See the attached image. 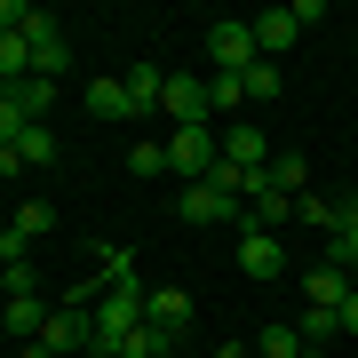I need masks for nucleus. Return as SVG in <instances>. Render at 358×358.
Returning <instances> with one entry per match:
<instances>
[{
	"mask_svg": "<svg viewBox=\"0 0 358 358\" xmlns=\"http://www.w3.org/2000/svg\"><path fill=\"white\" fill-rule=\"evenodd\" d=\"M96 319V358H120V343L143 327V279L136 287H103V303L88 310Z\"/></svg>",
	"mask_w": 358,
	"mask_h": 358,
	"instance_id": "1",
	"label": "nucleus"
},
{
	"mask_svg": "<svg viewBox=\"0 0 358 358\" xmlns=\"http://www.w3.org/2000/svg\"><path fill=\"white\" fill-rule=\"evenodd\" d=\"M215 159H223V143L207 136V128H176V136H167V167H176L183 183H207Z\"/></svg>",
	"mask_w": 358,
	"mask_h": 358,
	"instance_id": "2",
	"label": "nucleus"
},
{
	"mask_svg": "<svg viewBox=\"0 0 358 358\" xmlns=\"http://www.w3.org/2000/svg\"><path fill=\"white\" fill-rule=\"evenodd\" d=\"M24 40H32V72H40V80H64L72 40L56 32V16H40V8H32V16H24Z\"/></svg>",
	"mask_w": 358,
	"mask_h": 358,
	"instance_id": "3",
	"label": "nucleus"
},
{
	"mask_svg": "<svg viewBox=\"0 0 358 358\" xmlns=\"http://www.w3.org/2000/svg\"><path fill=\"white\" fill-rule=\"evenodd\" d=\"M96 303H64V310H48V327H40V343H48L56 358L64 350H96V319H88Z\"/></svg>",
	"mask_w": 358,
	"mask_h": 358,
	"instance_id": "4",
	"label": "nucleus"
},
{
	"mask_svg": "<svg viewBox=\"0 0 358 358\" xmlns=\"http://www.w3.org/2000/svg\"><path fill=\"white\" fill-rule=\"evenodd\" d=\"M143 327H159L167 343H183L192 334V294L183 287H143Z\"/></svg>",
	"mask_w": 358,
	"mask_h": 358,
	"instance_id": "5",
	"label": "nucleus"
},
{
	"mask_svg": "<svg viewBox=\"0 0 358 358\" xmlns=\"http://www.w3.org/2000/svg\"><path fill=\"white\" fill-rule=\"evenodd\" d=\"M176 128H207L215 120V103H207V80H192V72H167V103H159Z\"/></svg>",
	"mask_w": 358,
	"mask_h": 358,
	"instance_id": "6",
	"label": "nucleus"
},
{
	"mask_svg": "<svg viewBox=\"0 0 358 358\" xmlns=\"http://www.w3.org/2000/svg\"><path fill=\"white\" fill-rule=\"evenodd\" d=\"M207 56H215V72H247V64H263L255 24H207Z\"/></svg>",
	"mask_w": 358,
	"mask_h": 358,
	"instance_id": "7",
	"label": "nucleus"
},
{
	"mask_svg": "<svg viewBox=\"0 0 358 358\" xmlns=\"http://www.w3.org/2000/svg\"><path fill=\"white\" fill-rule=\"evenodd\" d=\"M294 279H303V303L310 310H343L350 303V271L343 263H310V271H294Z\"/></svg>",
	"mask_w": 358,
	"mask_h": 358,
	"instance_id": "8",
	"label": "nucleus"
},
{
	"mask_svg": "<svg viewBox=\"0 0 358 358\" xmlns=\"http://www.w3.org/2000/svg\"><path fill=\"white\" fill-rule=\"evenodd\" d=\"M215 143H223V159H231V167H247V176H255V167L271 159V136L255 128V120H231V128H223Z\"/></svg>",
	"mask_w": 358,
	"mask_h": 358,
	"instance_id": "9",
	"label": "nucleus"
},
{
	"mask_svg": "<svg viewBox=\"0 0 358 358\" xmlns=\"http://www.w3.org/2000/svg\"><path fill=\"white\" fill-rule=\"evenodd\" d=\"M239 271L247 279H287V247L271 239V231H247L239 239Z\"/></svg>",
	"mask_w": 358,
	"mask_h": 358,
	"instance_id": "10",
	"label": "nucleus"
},
{
	"mask_svg": "<svg viewBox=\"0 0 358 358\" xmlns=\"http://www.w3.org/2000/svg\"><path fill=\"white\" fill-rule=\"evenodd\" d=\"M176 215H183V223H223V215H239V199H223L215 183H183Z\"/></svg>",
	"mask_w": 358,
	"mask_h": 358,
	"instance_id": "11",
	"label": "nucleus"
},
{
	"mask_svg": "<svg viewBox=\"0 0 358 358\" xmlns=\"http://www.w3.org/2000/svg\"><path fill=\"white\" fill-rule=\"evenodd\" d=\"M247 24H255V48L271 56V64H279V56L294 48V32H303V24H294V8H263V16H247Z\"/></svg>",
	"mask_w": 358,
	"mask_h": 358,
	"instance_id": "12",
	"label": "nucleus"
},
{
	"mask_svg": "<svg viewBox=\"0 0 358 358\" xmlns=\"http://www.w3.org/2000/svg\"><path fill=\"white\" fill-rule=\"evenodd\" d=\"M120 88H128V120H143V112H159V103H167V72H159V64H136Z\"/></svg>",
	"mask_w": 358,
	"mask_h": 358,
	"instance_id": "13",
	"label": "nucleus"
},
{
	"mask_svg": "<svg viewBox=\"0 0 358 358\" xmlns=\"http://www.w3.org/2000/svg\"><path fill=\"white\" fill-rule=\"evenodd\" d=\"M263 183H271V192H287V199H303V192H310L303 152H271V159H263Z\"/></svg>",
	"mask_w": 358,
	"mask_h": 358,
	"instance_id": "14",
	"label": "nucleus"
},
{
	"mask_svg": "<svg viewBox=\"0 0 358 358\" xmlns=\"http://www.w3.org/2000/svg\"><path fill=\"white\" fill-rule=\"evenodd\" d=\"M0 96H8L24 120H48V103H56V80H40V72H32V80H16V88H0Z\"/></svg>",
	"mask_w": 358,
	"mask_h": 358,
	"instance_id": "15",
	"label": "nucleus"
},
{
	"mask_svg": "<svg viewBox=\"0 0 358 358\" xmlns=\"http://www.w3.org/2000/svg\"><path fill=\"white\" fill-rule=\"evenodd\" d=\"M16 159H24V167H56V159H64V152H56V136H48V120H32V128L16 136Z\"/></svg>",
	"mask_w": 358,
	"mask_h": 358,
	"instance_id": "16",
	"label": "nucleus"
},
{
	"mask_svg": "<svg viewBox=\"0 0 358 358\" xmlns=\"http://www.w3.org/2000/svg\"><path fill=\"white\" fill-rule=\"evenodd\" d=\"M88 120L103 128V120H128V88H120V80H96L88 88Z\"/></svg>",
	"mask_w": 358,
	"mask_h": 358,
	"instance_id": "17",
	"label": "nucleus"
},
{
	"mask_svg": "<svg viewBox=\"0 0 358 358\" xmlns=\"http://www.w3.org/2000/svg\"><path fill=\"white\" fill-rule=\"evenodd\" d=\"M0 319H8V334H40L48 310H40V294H16V303H0Z\"/></svg>",
	"mask_w": 358,
	"mask_h": 358,
	"instance_id": "18",
	"label": "nucleus"
},
{
	"mask_svg": "<svg viewBox=\"0 0 358 358\" xmlns=\"http://www.w3.org/2000/svg\"><path fill=\"white\" fill-rule=\"evenodd\" d=\"M255 350H263V358H303L310 343H303L294 327H263V334H255Z\"/></svg>",
	"mask_w": 358,
	"mask_h": 358,
	"instance_id": "19",
	"label": "nucleus"
},
{
	"mask_svg": "<svg viewBox=\"0 0 358 358\" xmlns=\"http://www.w3.org/2000/svg\"><path fill=\"white\" fill-rule=\"evenodd\" d=\"M327 263L358 271V215H350V207H343V223H334V247H327Z\"/></svg>",
	"mask_w": 358,
	"mask_h": 358,
	"instance_id": "20",
	"label": "nucleus"
},
{
	"mask_svg": "<svg viewBox=\"0 0 358 358\" xmlns=\"http://www.w3.org/2000/svg\"><path fill=\"white\" fill-rule=\"evenodd\" d=\"M96 271L112 287H136V255H128V247H96Z\"/></svg>",
	"mask_w": 358,
	"mask_h": 358,
	"instance_id": "21",
	"label": "nucleus"
},
{
	"mask_svg": "<svg viewBox=\"0 0 358 358\" xmlns=\"http://www.w3.org/2000/svg\"><path fill=\"white\" fill-rule=\"evenodd\" d=\"M294 223H319V231H334V223H343V207H334V199H319V192H303V199H294Z\"/></svg>",
	"mask_w": 358,
	"mask_h": 358,
	"instance_id": "22",
	"label": "nucleus"
},
{
	"mask_svg": "<svg viewBox=\"0 0 358 358\" xmlns=\"http://www.w3.org/2000/svg\"><path fill=\"white\" fill-rule=\"evenodd\" d=\"M239 88L255 96V103H271V96H279V64H271V56H263V64H247V72H239Z\"/></svg>",
	"mask_w": 358,
	"mask_h": 358,
	"instance_id": "23",
	"label": "nucleus"
},
{
	"mask_svg": "<svg viewBox=\"0 0 358 358\" xmlns=\"http://www.w3.org/2000/svg\"><path fill=\"white\" fill-rule=\"evenodd\" d=\"M48 223H56V207H48V199H24V207L8 215V231H24V239H40Z\"/></svg>",
	"mask_w": 358,
	"mask_h": 358,
	"instance_id": "24",
	"label": "nucleus"
},
{
	"mask_svg": "<svg viewBox=\"0 0 358 358\" xmlns=\"http://www.w3.org/2000/svg\"><path fill=\"white\" fill-rule=\"evenodd\" d=\"M0 294H8V303L16 294H40V271L32 263H0Z\"/></svg>",
	"mask_w": 358,
	"mask_h": 358,
	"instance_id": "25",
	"label": "nucleus"
},
{
	"mask_svg": "<svg viewBox=\"0 0 358 358\" xmlns=\"http://www.w3.org/2000/svg\"><path fill=\"white\" fill-rule=\"evenodd\" d=\"M120 358H167V334L159 327H136L128 343H120Z\"/></svg>",
	"mask_w": 358,
	"mask_h": 358,
	"instance_id": "26",
	"label": "nucleus"
},
{
	"mask_svg": "<svg viewBox=\"0 0 358 358\" xmlns=\"http://www.w3.org/2000/svg\"><path fill=\"white\" fill-rule=\"evenodd\" d=\"M294 334H303V343H327V334H343V319H334V310H303Z\"/></svg>",
	"mask_w": 358,
	"mask_h": 358,
	"instance_id": "27",
	"label": "nucleus"
},
{
	"mask_svg": "<svg viewBox=\"0 0 358 358\" xmlns=\"http://www.w3.org/2000/svg\"><path fill=\"white\" fill-rule=\"evenodd\" d=\"M239 96H247V88H239V72H215V80H207V103H215V112H231Z\"/></svg>",
	"mask_w": 358,
	"mask_h": 358,
	"instance_id": "28",
	"label": "nucleus"
},
{
	"mask_svg": "<svg viewBox=\"0 0 358 358\" xmlns=\"http://www.w3.org/2000/svg\"><path fill=\"white\" fill-rule=\"evenodd\" d=\"M24 128H32V120H24V112H16V103H8V96H0V152H16V136H24Z\"/></svg>",
	"mask_w": 358,
	"mask_h": 358,
	"instance_id": "29",
	"label": "nucleus"
},
{
	"mask_svg": "<svg viewBox=\"0 0 358 358\" xmlns=\"http://www.w3.org/2000/svg\"><path fill=\"white\" fill-rule=\"evenodd\" d=\"M128 167H136V176H159V167H167V143H136Z\"/></svg>",
	"mask_w": 358,
	"mask_h": 358,
	"instance_id": "30",
	"label": "nucleus"
},
{
	"mask_svg": "<svg viewBox=\"0 0 358 358\" xmlns=\"http://www.w3.org/2000/svg\"><path fill=\"white\" fill-rule=\"evenodd\" d=\"M24 16H32V8H16V0H0V32H24Z\"/></svg>",
	"mask_w": 358,
	"mask_h": 358,
	"instance_id": "31",
	"label": "nucleus"
},
{
	"mask_svg": "<svg viewBox=\"0 0 358 358\" xmlns=\"http://www.w3.org/2000/svg\"><path fill=\"white\" fill-rule=\"evenodd\" d=\"M334 319H343V334H358V294H350V303H343V310H334Z\"/></svg>",
	"mask_w": 358,
	"mask_h": 358,
	"instance_id": "32",
	"label": "nucleus"
},
{
	"mask_svg": "<svg viewBox=\"0 0 358 358\" xmlns=\"http://www.w3.org/2000/svg\"><path fill=\"white\" fill-rule=\"evenodd\" d=\"M16 358H56V350H48V343H24V350H16Z\"/></svg>",
	"mask_w": 358,
	"mask_h": 358,
	"instance_id": "33",
	"label": "nucleus"
},
{
	"mask_svg": "<svg viewBox=\"0 0 358 358\" xmlns=\"http://www.w3.org/2000/svg\"><path fill=\"white\" fill-rule=\"evenodd\" d=\"M350 294H358V271H350Z\"/></svg>",
	"mask_w": 358,
	"mask_h": 358,
	"instance_id": "34",
	"label": "nucleus"
},
{
	"mask_svg": "<svg viewBox=\"0 0 358 358\" xmlns=\"http://www.w3.org/2000/svg\"><path fill=\"white\" fill-rule=\"evenodd\" d=\"M303 358H327V350H303Z\"/></svg>",
	"mask_w": 358,
	"mask_h": 358,
	"instance_id": "35",
	"label": "nucleus"
},
{
	"mask_svg": "<svg viewBox=\"0 0 358 358\" xmlns=\"http://www.w3.org/2000/svg\"><path fill=\"white\" fill-rule=\"evenodd\" d=\"M350 215H358V199H350Z\"/></svg>",
	"mask_w": 358,
	"mask_h": 358,
	"instance_id": "36",
	"label": "nucleus"
},
{
	"mask_svg": "<svg viewBox=\"0 0 358 358\" xmlns=\"http://www.w3.org/2000/svg\"><path fill=\"white\" fill-rule=\"evenodd\" d=\"M0 303H8V294H0Z\"/></svg>",
	"mask_w": 358,
	"mask_h": 358,
	"instance_id": "37",
	"label": "nucleus"
}]
</instances>
